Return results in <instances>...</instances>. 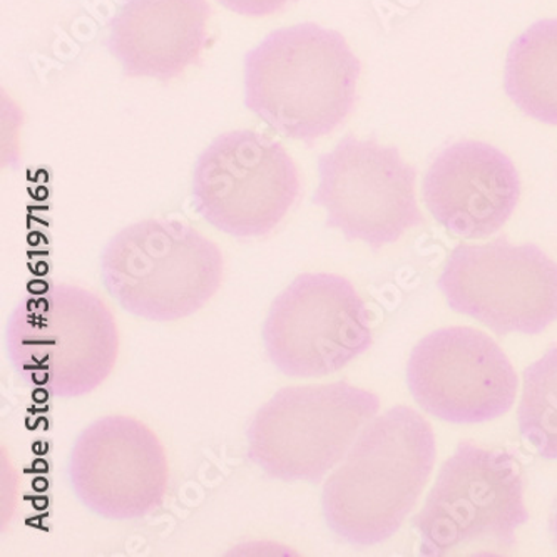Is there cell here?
Returning <instances> with one entry per match:
<instances>
[{"instance_id": "ac0fdd59", "label": "cell", "mask_w": 557, "mask_h": 557, "mask_svg": "<svg viewBox=\"0 0 557 557\" xmlns=\"http://www.w3.org/2000/svg\"><path fill=\"white\" fill-rule=\"evenodd\" d=\"M554 531H556V537H557V510H556V521H554Z\"/></svg>"}, {"instance_id": "52a82bcc", "label": "cell", "mask_w": 557, "mask_h": 557, "mask_svg": "<svg viewBox=\"0 0 557 557\" xmlns=\"http://www.w3.org/2000/svg\"><path fill=\"white\" fill-rule=\"evenodd\" d=\"M300 196L292 156L255 131L218 136L196 161L193 205L211 226L236 238L269 235Z\"/></svg>"}, {"instance_id": "9a60e30c", "label": "cell", "mask_w": 557, "mask_h": 557, "mask_svg": "<svg viewBox=\"0 0 557 557\" xmlns=\"http://www.w3.org/2000/svg\"><path fill=\"white\" fill-rule=\"evenodd\" d=\"M504 87L522 113L557 126V18L537 22L512 42Z\"/></svg>"}, {"instance_id": "9c48e42d", "label": "cell", "mask_w": 557, "mask_h": 557, "mask_svg": "<svg viewBox=\"0 0 557 557\" xmlns=\"http://www.w3.org/2000/svg\"><path fill=\"white\" fill-rule=\"evenodd\" d=\"M311 203L325 226L347 242L381 250L423 223L417 207L416 170L397 149L347 136L319 160V188Z\"/></svg>"}, {"instance_id": "4fadbf2b", "label": "cell", "mask_w": 557, "mask_h": 557, "mask_svg": "<svg viewBox=\"0 0 557 557\" xmlns=\"http://www.w3.org/2000/svg\"><path fill=\"white\" fill-rule=\"evenodd\" d=\"M432 216L463 238L499 232L521 195L512 161L494 146L463 141L444 149L429 168L422 186Z\"/></svg>"}, {"instance_id": "277c9868", "label": "cell", "mask_w": 557, "mask_h": 557, "mask_svg": "<svg viewBox=\"0 0 557 557\" xmlns=\"http://www.w3.org/2000/svg\"><path fill=\"white\" fill-rule=\"evenodd\" d=\"M220 248L176 220H143L121 230L101 255L106 292L131 315L174 322L195 315L223 280Z\"/></svg>"}, {"instance_id": "e0dca14e", "label": "cell", "mask_w": 557, "mask_h": 557, "mask_svg": "<svg viewBox=\"0 0 557 557\" xmlns=\"http://www.w3.org/2000/svg\"><path fill=\"white\" fill-rule=\"evenodd\" d=\"M221 5H225L230 11L248 17H264V15L275 14L280 9L288 4V0H218Z\"/></svg>"}, {"instance_id": "7c38bea8", "label": "cell", "mask_w": 557, "mask_h": 557, "mask_svg": "<svg viewBox=\"0 0 557 557\" xmlns=\"http://www.w3.org/2000/svg\"><path fill=\"white\" fill-rule=\"evenodd\" d=\"M407 384L431 416L450 423H482L512 409L519 382L493 338L469 326H450L417 344Z\"/></svg>"}, {"instance_id": "ba28073f", "label": "cell", "mask_w": 557, "mask_h": 557, "mask_svg": "<svg viewBox=\"0 0 557 557\" xmlns=\"http://www.w3.org/2000/svg\"><path fill=\"white\" fill-rule=\"evenodd\" d=\"M263 345L283 375H332L372 345L369 310L344 276L304 273L273 300Z\"/></svg>"}, {"instance_id": "6da1fadb", "label": "cell", "mask_w": 557, "mask_h": 557, "mask_svg": "<svg viewBox=\"0 0 557 557\" xmlns=\"http://www.w3.org/2000/svg\"><path fill=\"white\" fill-rule=\"evenodd\" d=\"M435 453L431 423L416 410L375 417L323 485L330 531L357 547L391 540L428 484Z\"/></svg>"}, {"instance_id": "5bb4252c", "label": "cell", "mask_w": 557, "mask_h": 557, "mask_svg": "<svg viewBox=\"0 0 557 557\" xmlns=\"http://www.w3.org/2000/svg\"><path fill=\"white\" fill-rule=\"evenodd\" d=\"M207 0H127L109 27V51L127 77L170 81L207 42Z\"/></svg>"}, {"instance_id": "5b68a950", "label": "cell", "mask_w": 557, "mask_h": 557, "mask_svg": "<svg viewBox=\"0 0 557 557\" xmlns=\"http://www.w3.org/2000/svg\"><path fill=\"white\" fill-rule=\"evenodd\" d=\"M379 409L375 394L344 381L282 388L251 420L248 457L275 481L319 484Z\"/></svg>"}, {"instance_id": "7a4b0ae2", "label": "cell", "mask_w": 557, "mask_h": 557, "mask_svg": "<svg viewBox=\"0 0 557 557\" xmlns=\"http://www.w3.org/2000/svg\"><path fill=\"white\" fill-rule=\"evenodd\" d=\"M359 76V59L341 34L286 27L245 59V104L280 135L311 145L350 114Z\"/></svg>"}, {"instance_id": "30bf717a", "label": "cell", "mask_w": 557, "mask_h": 557, "mask_svg": "<svg viewBox=\"0 0 557 557\" xmlns=\"http://www.w3.org/2000/svg\"><path fill=\"white\" fill-rule=\"evenodd\" d=\"M437 285L454 311L499 335H537L557 322V263L534 245H459Z\"/></svg>"}, {"instance_id": "8992f818", "label": "cell", "mask_w": 557, "mask_h": 557, "mask_svg": "<svg viewBox=\"0 0 557 557\" xmlns=\"http://www.w3.org/2000/svg\"><path fill=\"white\" fill-rule=\"evenodd\" d=\"M528 519L512 454L462 442L442 466L413 528L422 556H457L474 546L503 553L515 546L516 531Z\"/></svg>"}, {"instance_id": "2e32d148", "label": "cell", "mask_w": 557, "mask_h": 557, "mask_svg": "<svg viewBox=\"0 0 557 557\" xmlns=\"http://www.w3.org/2000/svg\"><path fill=\"white\" fill-rule=\"evenodd\" d=\"M522 437L547 460H557V348L524 372L519 404Z\"/></svg>"}, {"instance_id": "3957f363", "label": "cell", "mask_w": 557, "mask_h": 557, "mask_svg": "<svg viewBox=\"0 0 557 557\" xmlns=\"http://www.w3.org/2000/svg\"><path fill=\"white\" fill-rule=\"evenodd\" d=\"M5 354L27 387L81 397L113 372L120 330L101 297L61 283L18 301L5 325Z\"/></svg>"}, {"instance_id": "8fae6325", "label": "cell", "mask_w": 557, "mask_h": 557, "mask_svg": "<svg viewBox=\"0 0 557 557\" xmlns=\"http://www.w3.org/2000/svg\"><path fill=\"white\" fill-rule=\"evenodd\" d=\"M67 475L77 499L92 515L138 521L164 503L170 462L163 442L145 422L106 416L77 435Z\"/></svg>"}]
</instances>
